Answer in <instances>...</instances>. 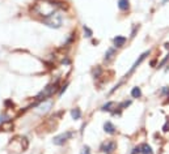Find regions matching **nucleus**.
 <instances>
[{"mask_svg": "<svg viewBox=\"0 0 169 154\" xmlns=\"http://www.w3.org/2000/svg\"><path fill=\"white\" fill-rule=\"evenodd\" d=\"M130 7L129 0H118V8L121 10H127Z\"/></svg>", "mask_w": 169, "mask_h": 154, "instance_id": "obj_14", "label": "nucleus"}, {"mask_svg": "<svg viewBox=\"0 0 169 154\" xmlns=\"http://www.w3.org/2000/svg\"><path fill=\"white\" fill-rule=\"evenodd\" d=\"M113 42H114V46H115V47H123L124 43H126V37L117 35L115 38L113 39Z\"/></svg>", "mask_w": 169, "mask_h": 154, "instance_id": "obj_9", "label": "nucleus"}, {"mask_svg": "<svg viewBox=\"0 0 169 154\" xmlns=\"http://www.w3.org/2000/svg\"><path fill=\"white\" fill-rule=\"evenodd\" d=\"M67 86H68V82H67V84H66V85L61 86V90H59V97H61V95H62V94H63V93H64V91H66Z\"/></svg>", "mask_w": 169, "mask_h": 154, "instance_id": "obj_22", "label": "nucleus"}, {"mask_svg": "<svg viewBox=\"0 0 169 154\" xmlns=\"http://www.w3.org/2000/svg\"><path fill=\"white\" fill-rule=\"evenodd\" d=\"M80 154H90V149H89V146H83V149H81V151H80Z\"/></svg>", "mask_w": 169, "mask_h": 154, "instance_id": "obj_20", "label": "nucleus"}, {"mask_svg": "<svg viewBox=\"0 0 169 154\" xmlns=\"http://www.w3.org/2000/svg\"><path fill=\"white\" fill-rule=\"evenodd\" d=\"M114 108H117V103H115V102H108V103H105L102 107H101V110H102V111H108V112H113Z\"/></svg>", "mask_w": 169, "mask_h": 154, "instance_id": "obj_10", "label": "nucleus"}, {"mask_svg": "<svg viewBox=\"0 0 169 154\" xmlns=\"http://www.w3.org/2000/svg\"><path fill=\"white\" fill-rule=\"evenodd\" d=\"M61 4H63V3H59L56 0H38L35 3L34 8H33V10H34L35 15H40L42 18H45L54 15L56 12V9L59 7H62Z\"/></svg>", "mask_w": 169, "mask_h": 154, "instance_id": "obj_1", "label": "nucleus"}, {"mask_svg": "<svg viewBox=\"0 0 169 154\" xmlns=\"http://www.w3.org/2000/svg\"><path fill=\"white\" fill-rule=\"evenodd\" d=\"M138 153H140V148H134V149H132L131 154H138Z\"/></svg>", "mask_w": 169, "mask_h": 154, "instance_id": "obj_24", "label": "nucleus"}, {"mask_svg": "<svg viewBox=\"0 0 169 154\" xmlns=\"http://www.w3.org/2000/svg\"><path fill=\"white\" fill-rule=\"evenodd\" d=\"M71 116H72V119L74 120H79L80 117H81V110L80 108H72L71 110Z\"/></svg>", "mask_w": 169, "mask_h": 154, "instance_id": "obj_13", "label": "nucleus"}, {"mask_svg": "<svg viewBox=\"0 0 169 154\" xmlns=\"http://www.w3.org/2000/svg\"><path fill=\"white\" fill-rule=\"evenodd\" d=\"M166 1H168V0H163V3H166Z\"/></svg>", "mask_w": 169, "mask_h": 154, "instance_id": "obj_26", "label": "nucleus"}, {"mask_svg": "<svg viewBox=\"0 0 169 154\" xmlns=\"http://www.w3.org/2000/svg\"><path fill=\"white\" fill-rule=\"evenodd\" d=\"M148 55H150V51H145V52H143V54L140 55L139 57H138V60H136V61L134 63V65H132V67H131V69H130V70H129V73H127V75H126V77H129V76L131 75V73L134 72L135 69H136V68H138V65H140V63H142L143 60H144L145 57L148 56Z\"/></svg>", "mask_w": 169, "mask_h": 154, "instance_id": "obj_7", "label": "nucleus"}, {"mask_svg": "<svg viewBox=\"0 0 169 154\" xmlns=\"http://www.w3.org/2000/svg\"><path fill=\"white\" fill-rule=\"evenodd\" d=\"M9 122H11V119H9V116L7 114L0 115V124H1V125H4L6 123H9Z\"/></svg>", "mask_w": 169, "mask_h": 154, "instance_id": "obj_16", "label": "nucleus"}, {"mask_svg": "<svg viewBox=\"0 0 169 154\" xmlns=\"http://www.w3.org/2000/svg\"><path fill=\"white\" fill-rule=\"evenodd\" d=\"M163 131H164V132H168V131H169V122L165 123V125L163 127Z\"/></svg>", "mask_w": 169, "mask_h": 154, "instance_id": "obj_23", "label": "nucleus"}, {"mask_svg": "<svg viewBox=\"0 0 169 154\" xmlns=\"http://www.w3.org/2000/svg\"><path fill=\"white\" fill-rule=\"evenodd\" d=\"M115 149H117V144L114 141H106V142H104L101 145V150L105 154H111Z\"/></svg>", "mask_w": 169, "mask_h": 154, "instance_id": "obj_6", "label": "nucleus"}, {"mask_svg": "<svg viewBox=\"0 0 169 154\" xmlns=\"http://www.w3.org/2000/svg\"><path fill=\"white\" fill-rule=\"evenodd\" d=\"M41 22L43 25L49 26V28H53V29H59L63 23V18H62V15L59 12H55L54 15L49 16V17L45 18H41Z\"/></svg>", "mask_w": 169, "mask_h": 154, "instance_id": "obj_3", "label": "nucleus"}, {"mask_svg": "<svg viewBox=\"0 0 169 154\" xmlns=\"http://www.w3.org/2000/svg\"><path fill=\"white\" fill-rule=\"evenodd\" d=\"M161 93H163V94H169V88H168V86H165V88H163V90H161Z\"/></svg>", "mask_w": 169, "mask_h": 154, "instance_id": "obj_25", "label": "nucleus"}, {"mask_svg": "<svg viewBox=\"0 0 169 154\" xmlns=\"http://www.w3.org/2000/svg\"><path fill=\"white\" fill-rule=\"evenodd\" d=\"M58 89H59V82H58V81H55V82H53V84H49L46 88H43L42 90L35 95V101H37V102L46 101V99H49L50 97H53L54 94L58 91Z\"/></svg>", "mask_w": 169, "mask_h": 154, "instance_id": "obj_2", "label": "nucleus"}, {"mask_svg": "<svg viewBox=\"0 0 169 154\" xmlns=\"http://www.w3.org/2000/svg\"><path fill=\"white\" fill-rule=\"evenodd\" d=\"M74 136H75V132H74V131H67V132L61 133V135L55 136V137L53 138V144H54V145H58V146L64 145V144H66L67 141L70 140V138L74 137Z\"/></svg>", "mask_w": 169, "mask_h": 154, "instance_id": "obj_4", "label": "nucleus"}, {"mask_svg": "<svg viewBox=\"0 0 169 154\" xmlns=\"http://www.w3.org/2000/svg\"><path fill=\"white\" fill-rule=\"evenodd\" d=\"M114 56H115V48H113V47H111V48H109L108 51L105 52V61L111 60Z\"/></svg>", "mask_w": 169, "mask_h": 154, "instance_id": "obj_11", "label": "nucleus"}, {"mask_svg": "<svg viewBox=\"0 0 169 154\" xmlns=\"http://www.w3.org/2000/svg\"><path fill=\"white\" fill-rule=\"evenodd\" d=\"M51 107H53V102L43 101V102H41V104H38V106L35 107V112H38L40 115H45L50 111Z\"/></svg>", "mask_w": 169, "mask_h": 154, "instance_id": "obj_5", "label": "nucleus"}, {"mask_svg": "<svg viewBox=\"0 0 169 154\" xmlns=\"http://www.w3.org/2000/svg\"><path fill=\"white\" fill-rule=\"evenodd\" d=\"M83 30H84V34H85V37L87 38H92V35H93V31H92V29H89L88 26H83Z\"/></svg>", "mask_w": 169, "mask_h": 154, "instance_id": "obj_17", "label": "nucleus"}, {"mask_svg": "<svg viewBox=\"0 0 169 154\" xmlns=\"http://www.w3.org/2000/svg\"><path fill=\"white\" fill-rule=\"evenodd\" d=\"M104 131H105L106 133H109V135H114L117 129H115V125L111 122H106L105 124H104Z\"/></svg>", "mask_w": 169, "mask_h": 154, "instance_id": "obj_8", "label": "nucleus"}, {"mask_svg": "<svg viewBox=\"0 0 169 154\" xmlns=\"http://www.w3.org/2000/svg\"><path fill=\"white\" fill-rule=\"evenodd\" d=\"M131 97L132 98H140V97H142V90H140V88L135 86L131 90Z\"/></svg>", "mask_w": 169, "mask_h": 154, "instance_id": "obj_15", "label": "nucleus"}, {"mask_svg": "<svg viewBox=\"0 0 169 154\" xmlns=\"http://www.w3.org/2000/svg\"><path fill=\"white\" fill-rule=\"evenodd\" d=\"M21 148H22V150L28 148V140H26L25 137H24V138H21Z\"/></svg>", "mask_w": 169, "mask_h": 154, "instance_id": "obj_21", "label": "nucleus"}, {"mask_svg": "<svg viewBox=\"0 0 169 154\" xmlns=\"http://www.w3.org/2000/svg\"><path fill=\"white\" fill-rule=\"evenodd\" d=\"M130 103H131V102H130V101H124V102H122L121 104H118V108H119V110L126 108L127 106H130Z\"/></svg>", "mask_w": 169, "mask_h": 154, "instance_id": "obj_19", "label": "nucleus"}, {"mask_svg": "<svg viewBox=\"0 0 169 154\" xmlns=\"http://www.w3.org/2000/svg\"><path fill=\"white\" fill-rule=\"evenodd\" d=\"M140 153L142 154H153V151H152V148H151L148 144H143V145L140 146Z\"/></svg>", "mask_w": 169, "mask_h": 154, "instance_id": "obj_12", "label": "nucleus"}, {"mask_svg": "<svg viewBox=\"0 0 169 154\" xmlns=\"http://www.w3.org/2000/svg\"><path fill=\"white\" fill-rule=\"evenodd\" d=\"M101 72H102V69H101L100 67H97V68H96V69L93 70V76H95V78H98V77H100Z\"/></svg>", "mask_w": 169, "mask_h": 154, "instance_id": "obj_18", "label": "nucleus"}]
</instances>
